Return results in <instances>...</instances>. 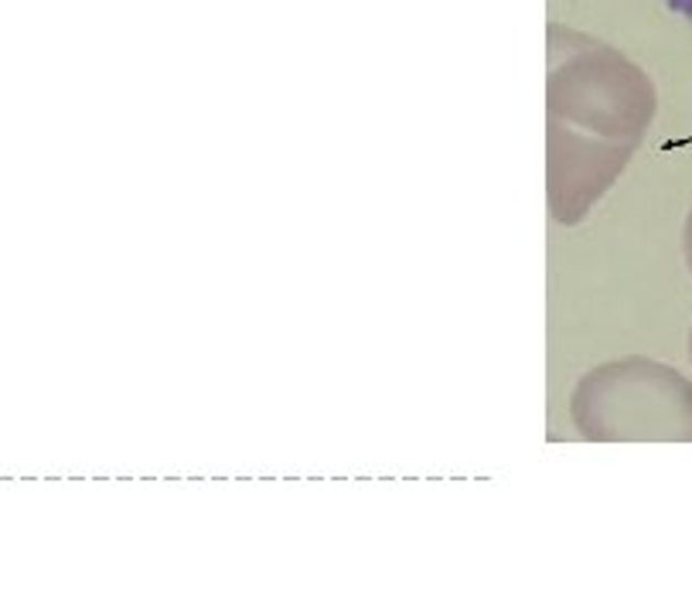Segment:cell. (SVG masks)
I'll return each mask as SVG.
<instances>
[{"instance_id":"2","label":"cell","mask_w":692,"mask_h":613,"mask_svg":"<svg viewBox=\"0 0 692 613\" xmlns=\"http://www.w3.org/2000/svg\"><path fill=\"white\" fill-rule=\"evenodd\" d=\"M682 252H685V266L692 273V208L685 215V226H682Z\"/></svg>"},{"instance_id":"3","label":"cell","mask_w":692,"mask_h":613,"mask_svg":"<svg viewBox=\"0 0 692 613\" xmlns=\"http://www.w3.org/2000/svg\"><path fill=\"white\" fill-rule=\"evenodd\" d=\"M666 4H669L675 14H682L685 21H692V0H666Z\"/></svg>"},{"instance_id":"1","label":"cell","mask_w":692,"mask_h":613,"mask_svg":"<svg viewBox=\"0 0 692 613\" xmlns=\"http://www.w3.org/2000/svg\"><path fill=\"white\" fill-rule=\"evenodd\" d=\"M573 419L591 440L692 444V382L651 358H625L576 385Z\"/></svg>"},{"instance_id":"4","label":"cell","mask_w":692,"mask_h":613,"mask_svg":"<svg viewBox=\"0 0 692 613\" xmlns=\"http://www.w3.org/2000/svg\"><path fill=\"white\" fill-rule=\"evenodd\" d=\"M689 358H692V331H689Z\"/></svg>"}]
</instances>
